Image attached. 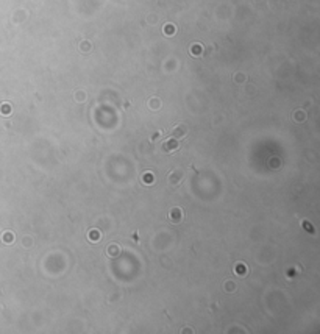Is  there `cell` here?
Masks as SVG:
<instances>
[{
	"mask_svg": "<svg viewBox=\"0 0 320 334\" xmlns=\"http://www.w3.org/2000/svg\"><path fill=\"white\" fill-rule=\"evenodd\" d=\"M142 181L147 183V184H152V183H153V175H152L150 172L144 173V175H142Z\"/></svg>",
	"mask_w": 320,
	"mask_h": 334,
	"instance_id": "277c9868",
	"label": "cell"
},
{
	"mask_svg": "<svg viewBox=\"0 0 320 334\" xmlns=\"http://www.w3.org/2000/svg\"><path fill=\"white\" fill-rule=\"evenodd\" d=\"M163 148L166 150V152H173V150L178 148V142H177L175 139H169V141H166V142H164Z\"/></svg>",
	"mask_w": 320,
	"mask_h": 334,
	"instance_id": "7a4b0ae2",
	"label": "cell"
},
{
	"mask_svg": "<svg viewBox=\"0 0 320 334\" xmlns=\"http://www.w3.org/2000/svg\"><path fill=\"white\" fill-rule=\"evenodd\" d=\"M183 217H184V216H183V211L180 209V208H173V209L169 212V219L172 220V222H175V223L181 222Z\"/></svg>",
	"mask_w": 320,
	"mask_h": 334,
	"instance_id": "6da1fadb",
	"label": "cell"
},
{
	"mask_svg": "<svg viewBox=\"0 0 320 334\" xmlns=\"http://www.w3.org/2000/svg\"><path fill=\"white\" fill-rule=\"evenodd\" d=\"M186 131H188V128H186V125H183V123L177 125V127L173 128V134H175L177 137H181V136H184V134H186Z\"/></svg>",
	"mask_w": 320,
	"mask_h": 334,
	"instance_id": "3957f363",
	"label": "cell"
},
{
	"mask_svg": "<svg viewBox=\"0 0 320 334\" xmlns=\"http://www.w3.org/2000/svg\"><path fill=\"white\" fill-rule=\"evenodd\" d=\"M3 239H5V242H13V234H11V233H6V234L3 236Z\"/></svg>",
	"mask_w": 320,
	"mask_h": 334,
	"instance_id": "52a82bcc",
	"label": "cell"
},
{
	"mask_svg": "<svg viewBox=\"0 0 320 334\" xmlns=\"http://www.w3.org/2000/svg\"><path fill=\"white\" fill-rule=\"evenodd\" d=\"M173 31H175V27H173V25H166V33H167V35L169 33L172 35Z\"/></svg>",
	"mask_w": 320,
	"mask_h": 334,
	"instance_id": "8992f818",
	"label": "cell"
},
{
	"mask_svg": "<svg viewBox=\"0 0 320 334\" xmlns=\"http://www.w3.org/2000/svg\"><path fill=\"white\" fill-rule=\"evenodd\" d=\"M89 239H91V242H98V239H100V233L98 231H91L89 233Z\"/></svg>",
	"mask_w": 320,
	"mask_h": 334,
	"instance_id": "5b68a950",
	"label": "cell"
},
{
	"mask_svg": "<svg viewBox=\"0 0 320 334\" xmlns=\"http://www.w3.org/2000/svg\"><path fill=\"white\" fill-rule=\"evenodd\" d=\"M303 225H305V228H306V229H309V231H312V228H311V225L308 223V222H305V223H303Z\"/></svg>",
	"mask_w": 320,
	"mask_h": 334,
	"instance_id": "ba28073f",
	"label": "cell"
}]
</instances>
